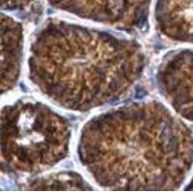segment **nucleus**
<instances>
[{
  "instance_id": "1",
  "label": "nucleus",
  "mask_w": 193,
  "mask_h": 193,
  "mask_svg": "<svg viewBox=\"0 0 193 193\" xmlns=\"http://www.w3.org/2000/svg\"><path fill=\"white\" fill-rule=\"evenodd\" d=\"M77 154L103 188L175 190L193 166V133L157 101L132 103L87 122Z\"/></svg>"
},
{
  "instance_id": "2",
  "label": "nucleus",
  "mask_w": 193,
  "mask_h": 193,
  "mask_svg": "<svg viewBox=\"0 0 193 193\" xmlns=\"http://www.w3.org/2000/svg\"><path fill=\"white\" fill-rule=\"evenodd\" d=\"M145 63V53L134 41L54 19L32 38L28 76L58 106L85 112L126 96Z\"/></svg>"
},
{
  "instance_id": "3",
  "label": "nucleus",
  "mask_w": 193,
  "mask_h": 193,
  "mask_svg": "<svg viewBox=\"0 0 193 193\" xmlns=\"http://www.w3.org/2000/svg\"><path fill=\"white\" fill-rule=\"evenodd\" d=\"M71 137L69 122L42 103L20 100L2 109V159L17 172L50 169L68 156Z\"/></svg>"
},
{
  "instance_id": "4",
  "label": "nucleus",
  "mask_w": 193,
  "mask_h": 193,
  "mask_svg": "<svg viewBox=\"0 0 193 193\" xmlns=\"http://www.w3.org/2000/svg\"><path fill=\"white\" fill-rule=\"evenodd\" d=\"M55 9L127 32L144 27L151 0H47Z\"/></svg>"
},
{
  "instance_id": "5",
  "label": "nucleus",
  "mask_w": 193,
  "mask_h": 193,
  "mask_svg": "<svg viewBox=\"0 0 193 193\" xmlns=\"http://www.w3.org/2000/svg\"><path fill=\"white\" fill-rule=\"evenodd\" d=\"M157 87L172 108L193 122V48L164 58L156 72Z\"/></svg>"
},
{
  "instance_id": "6",
  "label": "nucleus",
  "mask_w": 193,
  "mask_h": 193,
  "mask_svg": "<svg viewBox=\"0 0 193 193\" xmlns=\"http://www.w3.org/2000/svg\"><path fill=\"white\" fill-rule=\"evenodd\" d=\"M154 19L164 37L193 44V0H156Z\"/></svg>"
},
{
  "instance_id": "7",
  "label": "nucleus",
  "mask_w": 193,
  "mask_h": 193,
  "mask_svg": "<svg viewBox=\"0 0 193 193\" xmlns=\"http://www.w3.org/2000/svg\"><path fill=\"white\" fill-rule=\"evenodd\" d=\"M23 45L22 24L13 17L1 16V89L2 94L12 90L20 73Z\"/></svg>"
},
{
  "instance_id": "8",
  "label": "nucleus",
  "mask_w": 193,
  "mask_h": 193,
  "mask_svg": "<svg viewBox=\"0 0 193 193\" xmlns=\"http://www.w3.org/2000/svg\"><path fill=\"white\" fill-rule=\"evenodd\" d=\"M30 190H91L92 187L79 174L58 172L42 176L29 182Z\"/></svg>"
},
{
  "instance_id": "9",
  "label": "nucleus",
  "mask_w": 193,
  "mask_h": 193,
  "mask_svg": "<svg viewBox=\"0 0 193 193\" xmlns=\"http://www.w3.org/2000/svg\"><path fill=\"white\" fill-rule=\"evenodd\" d=\"M34 0H1V6L4 10L14 11L26 8Z\"/></svg>"
},
{
  "instance_id": "10",
  "label": "nucleus",
  "mask_w": 193,
  "mask_h": 193,
  "mask_svg": "<svg viewBox=\"0 0 193 193\" xmlns=\"http://www.w3.org/2000/svg\"><path fill=\"white\" fill-rule=\"evenodd\" d=\"M187 190H193V177L191 179L190 182H189L188 185L187 187Z\"/></svg>"
}]
</instances>
